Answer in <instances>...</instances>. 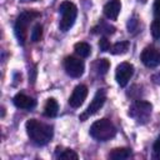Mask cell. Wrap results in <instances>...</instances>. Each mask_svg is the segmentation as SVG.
I'll return each mask as SVG.
<instances>
[{
  "instance_id": "cell-15",
  "label": "cell",
  "mask_w": 160,
  "mask_h": 160,
  "mask_svg": "<svg viewBox=\"0 0 160 160\" xmlns=\"http://www.w3.org/2000/svg\"><path fill=\"white\" fill-rule=\"evenodd\" d=\"M74 50H75V52H76L80 58H88V56L90 55V52H91L90 45H89L88 42H84V41L76 42L75 46H74Z\"/></svg>"
},
{
  "instance_id": "cell-7",
  "label": "cell",
  "mask_w": 160,
  "mask_h": 160,
  "mask_svg": "<svg viewBox=\"0 0 160 160\" xmlns=\"http://www.w3.org/2000/svg\"><path fill=\"white\" fill-rule=\"evenodd\" d=\"M141 61L148 68H156L160 65V50L154 46H148L141 52Z\"/></svg>"
},
{
  "instance_id": "cell-5",
  "label": "cell",
  "mask_w": 160,
  "mask_h": 160,
  "mask_svg": "<svg viewBox=\"0 0 160 160\" xmlns=\"http://www.w3.org/2000/svg\"><path fill=\"white\" fill-rule=\"evenodd\" d=\"M64 69L66 74L71 78H80L84 74V61L75 58V56H68L64 60Z\"/></svg>"
},
{
  "instance_id": "cell-23",
  "label": "cell",
  "mask_w": 160,
  "mask_h": 160,
  "mask_svg": "<svg viewBox=\"0 0 160 160\" xmlns=\"http://www.w3.org/2000/svg\"><path fill=\"white\" fill-rule=\"evenodd\" d=\"M154 12L156 15H160V0H155V2H154Z\"/></svg>"
},
{
  "instance_id": "cell-25",
  "label": "cell",
  "mask_w": 160,
  "mask_h": 160,
  "mask_svg": "<svg viewBox=\"0 0 160 160\" xmlns=\"http://www.w3.org/2000/svg\"><path fill=\"white\" fill-rule=\"evenodd\" d=\"M20 1H22V2H31V1H35V0H20Z\"/></svg>"
},
{
  "instance_id": "cell-20",
  "label": "cell",
  "mask_w": 160,
  "mask_h": 160,
  "mask_svg": "<svg viewBox=\"0 0 160 160\" xmlns=\"http://www.w3.org/2000/svg\"><path fill=\"white\" fill-rule=\"evenodd\" d=\"M151 34L155 39L160 40V19L155 20L152 24H151Z\"/></svg>"
},
{
  "instance_id": "cell-16",
  "label": "cell",
  "mask_w": 160,
  "mask_h": 160,
  "mask_svg": "<svg viewBox=\"0 0 160 160\" xmlns=\"http://www.w3.org/2000/svg\"><path fill=\"white\" fill-rule=\"evenodd\" d=\"M129 46H130V42L129 41H119L116 44H114L110 49L111 54L114 55H119V54H125L128 50H129Z\"/></svg>"
},
{
  "instance_id": "cell-11",
  "label": "cell",
  "mask_w": 160,
  "mask_h": 160,
  "mask_svg": "<svg viewBox=\"0 0 160 160\" xmlns=\"http://www.w3.org/2000/svg\"><path fill=\"white\" fill-rule=\"evenodd\" d=\"M121 10L120 0H110L104 6V15L110 20H116Z\"/></svg>"
},
{
  "instance_id": "cell-22",
  "label": "cell",
  "mask_w": 160,
  "mask_h": 160,
  "mask_svg": "<svg viewBox=\"0 0 160 160\" xmlns=\"http://www.w3.org/2000/svg\"><path fill=\"white\" fill-rule=\"evenodd\" d=\"M152 156L155 159H159L160 160V136L154 142V146H152Z\"/></svg>"
},
{
  "instance_id": "cell-19",
  "label": "cell",
  "mask_w": 160,
  "mask_h": 160,
  "mask_svg": "<svg viewBox=\"0 0 160 160\" xmlns=\"http://www.w3.org/2000/svg\"><path fill=\"white\" fill-rule=\"evenodd\" d=\"M59 158L62 160H78V154L70 149H65L59 154Z\"/></svg>"
},
{
  "instance_id": "cell-14",
  "label": "cell",
  "mask_w": 160,
  "mask_h": 160,
  "mask_svg": "<svg viewBox=\"0 0 160 160\" xmlns=\"http://www.w3.org/2000/svg\"><path fill=\"white\" fill-rule=\"evenodd\" d=\"M58 111H59L58 101L55 99H52V98L48 99V101H46V104L44 106V115L48 116V118H54V116H56Z\"/></svg>"
},
{
  "instance_id": "cell-21",
  "label": "cell",
  "mask_w": 160,
  "mask_h": 160,
  "mask_svg": "<svg viewBox=\"0 0 160 160\" xmlns=\"http://www.w3.org/2000/svg\"><path fill=\"white\" fill-rule=\"evenodd\" d=\"M99 46H100L101 51H110V49H111V45H110V42H109V40L106 38H101L100 39Z\"/></svg>"
},
{
  "instance_id": "cell-13",
  "label": "cell",
  "mask_w": 160,
  "mask_h": 160,
  "mask_svg": "<svg viewBox=\"0 0 160 160\" xmlns=\"http://www.w3.org/2000/svg\"><path fill=\"white\" fill-rule=\"evenodd\" d=\"M131 156V150L129 148H116L110 151L109 158L112 160H125Z\"/></svg>"
},
{
  "instance_id": "cell-2",
  "label": "cell",
  "mask_w": 160,
  "mask_h": 160,
  "mask_svg": "<svg viewBox=\"0 0 160 160\" xmlns=\"http://www.w3.org/2000/svg\"><path fill=\"white\" fill-rule=\"evenodd\" d=\"M39 16H40V12L34 11V10H26L19 15V18L15 22V26H14V31H15V36L20 45H24L26 41L29 24Z\"/></svg>"
},
{
  "instance_id": "cell-1",
  "label": "cell",
  "mask_w": 160,
  "mask_h": 160,
  "mask_svg": "<svg viewBox=\"0 0 160 160\" xmlns=\"http://www.w3.org/2000/svg\"><path fill=\"white\" fill-rule=\"evenodd\" d=\"M26 131L30 140L36 145H45L52 138V126L40 122L35 119H30L26 121Z\"/></svg>"
},
{
  "instance_id": "cell-10",
  "label": "cell",
  "mask_w": 160,
  "mask_h": 160,
  "mask_svg": "<svg viewBox=\"0 0 160 160\" xmlns=\"http://www.w3.org/2000/svg\"><path fill=\"white\" fill-rule=\"evenodd\" d=\"M86 96H88V88L85 85H78L74 89V91H72V94H71V96L69 99L70 106L79 108L80 105H82V102L86 99Z\"/></svg>"
},
{
  "instance_id": "cell-4",
  "label": "cell",
  "mask_w": 160,
  "mask_h": 160,
  "mask_svg": "<svg viewBox=\"0 0 160 160\" xmlns=\"http://www.w3.org/2000/svg\"><path fill=\"white\" fill-rule=\"evenodd\" d=\"M59 11L61 14V19L59 22V28L62 31L70 30V28L74 25L78 15V8L71 1H64L59 6Z\"/></svg>"
},
{
  "instance_id": "cell-8",
  "label": "cell",
  "mask_w": 160,
  "mask_h": 160,
  "mask_svg": "<svg viewBox=\"0 0 160 160\" xmlns=\"http://www.w3.org/2000/svg\"><path fill=\"white\" fill-rule=\"evenodd\" d=\"M132 74H134V66L130 62H121L116 68L115 79L120 86H126V84L131 79Z\"/></svg>"
},
{
  "instance_id": "cell-17",
  "label": "cell",
  "mask_w": 160,
  "mask_h": 160,
  "mask_svg": "<svg viewBox=\"0 0 160 160\" xmlns=\"http://www.w3.org/2000/svg\"><path fill=\"white\" fill-rule=\"evenodd\" d=\"M41 36H42V26H41V24H36L31 30V35H30L31 41L36 42L41 39Z\"/></svg>"
},
{
  "instance_id": "cell-18",
  "label": "cell",
  "mask_w": 160,
  "mask_h": 160,
  "mask_svg": "<svg viewBox=\"0 0 160 160\" xmlns=\"http://www.w3.org/2000/svg\"><path fill=\"white\" fill-rule=\"evenodd\" d=\"M109 68H110V62H109L106 59H100V60L96 62V69H98L99 74H101V75L106 74L108 70H109Z\"/></svg>"
},
{
  "instance_id": "cell-12",
  "label": "cell",
  "mask_w": 160,
  "mask_h": 160,
  "mask_svg": "<svg viewBox=\"0 0 160 160\" xmlns=\"http://www.w3.org/2000/svg\"><path fill=\"white\" fill-rule=\"evenodd\" d=\"M12 102H14V105L16 108H19V109H26V110L32 109L36 105V101L32 98L26 96L25 94H20V92L14 96Z\"/></svg>"
},
{
  "instance_id": "cell-6",
  "label": "cell",
  "mask_w": 160,
  "mask_h": 160,
  "mask_svg": "<svg viewBox=\"0 0 160 160\" xmlns=\"http://www.w3.org/2000/svg\"><path fill=\"white\" fill-rule=\"evenodd\" d=\"M105 100H106V91H105L104 89H99V90L95 92V95H94V98H92L90 105L88 106L86 111L80 116V120L84 121L88 116H91V115H94L95 112H98V111L100 110V108L104 105Z\"/></svg>"
},
{
  "instance_id": "cell-9",
  "label": "cell",
  "mask_w": 160,
  "mask_h": 160,
  "mask_svg": "<svg viewBox=\"0 0 160 160\" xmlns=\"http://www.w3.org/2000/svg\"><path fill=\"white\" fill-rule=\"evenodd\" d=\"M151 104L146 101H138L135 102L130 109V116L135 118L138 121L140 120H148L150 112H151Z\"/></svg>"
},
{
  "instance_id": "cell-3",
  "label": "cell",
  "mask_w": 160,
  "mask_h": 160,
  "mask_svg": "<svg viewBox=\"0 0 160 160\" xmlns=\"http://www.w3.org/2000/svg\"><path fill=\"white\" fill-rule=\"evenodd\" d=\"M90 135L98 141H106L116 135V129L110 120L100 119L90 126Z\"/></svg>"
},
{
  "instance_id": "cell-24",
  "label": "cell",
  "mask_w": 160,
  "mask_h": 160,
  "mask_svg": "<svg viewBox=\"0 0 160 160\" xmlns=\"http://www.w3.org/2000/svg\"><path fill=\"white\" fill-rule=\"evenodd\" d=\"M152 81L155 82V84H160V72H156L155 75H152Z\"/></svg>"
}]
</instances>
